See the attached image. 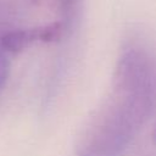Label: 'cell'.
<instances>
[{
	"label": "cell",
	"instance_id": "cell-1",
	"mask_svg": "<svg viewBox=\"0 0 156 156\" xmlns=\"http://www.w3.org/2000/svg\"><path fill=\"white\" fill-rule=\"evenodd\" d=\"M156 106V52L145 45L123 49L112 88L82 135L78 156H122Z\"/></svg>",
	"mask_w": 156,
	"mask_h": 156
},
{
	"label": "cell",
	"instance_id": "cell-2",
	"mask_svg": "<svg viewBox=\"0 0 156 156\" xmlns=\"http://www.w3.org/2000/svg\"><path fill=\"white\" fill-rule=\"evenodd\" d=\"M65 27L66 24L62 21H55L43 26L16 29L2 34L0 43L7 52L16 55L37 43L58 41L65 33Z\"/></svg>",
	"mask_w": 156,
	"mask_h": 156
},
{
	"label": "cell",
	"instance_id": "cell-3",
	"mask_svg": "<svg viewBox=\"0 0 156 156\" xmlns=\"http://www.w3.org/2000/svg\"><path fill=\"white\" fill-rule=\"evenodd\" d=\"M11 54L7 52L0 43V91L5 85L11 68Z\"/></svg>",
	"mask_w": 156,
	"mask_h": 156
},
{
	"label": "cell",
	"instance_id": "cell-4",
	"mask_svg": "<svg viewBox=\"0 0 156 156\" xmlns=\"http://www.w3.org/2000/svg\"><path fill=\"white\" fill-rule=\"evenodd\" d=\"M78 0H58L60 4V9L63 13V16L68 20L72 16V12L74 11V7L77 5Z\"/></svg>",
	"mask_w": 156,
	"mask_h": 156
},
{
	"label": "cell",
	"instance_id": "cell-5",
	"mask_svg": "<svg viewBox=\"0 0 156 156\" xmlns=\"http://www.w3.org/2000/svg\"><path fill=\"white\" fill-rule=\"evenodd\" d=\"M154 139L156 141V124H155V129H154Z\"/></svg>",
	"mask_w": 156,
	"mask_h": 156
}]
</instances>
